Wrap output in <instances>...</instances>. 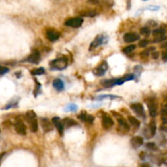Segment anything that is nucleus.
I'll list each match as a JSON object with an SVG mask.
<instances>
[{"label": "nucleus", "mask_w": 167, "mask_h": 167, "mask_svg": "<svg viewBox=\"0 0 167 167\" xmlns=\"http://www.w3.org/2000/svg\"><path fill=\"white\" fill-rule=\"evenodd\" d=\"M149 44V41L147 40H141L140 42L139 43V46L140 48H145L147 44Z\"/></svg>", "instance_id": "nucleus-29"}, {"label": "nucleus", "mask_w": 167, "mask_h": 167, "mask_svg": "<svg viewBox=\"0 0 167 167\" xmlns=\"http://www.w3.org/2000/svg\"><path fill=\"white\" fill-rule=\"evenodd\" d=\"M82 16L84 17H93L96 16V13L94 11H88V12H84L82 13Z\"/></svg>", "instance_id": "nucleus-28"}, {"label": "nucleus", "mask_w": 167, "mask_h": 167, "mask_svg": "<svg viewBox=\"0 0 167 167\" xmlns=\"http://www.w3.org/2000/svg\"><path fill=\"white\" fill-rule=\"evenodd\" d=\"M44 71H45L44 68L40 67V68H37V69L32 70L30 71V73H31V75H43V74L44 73Z\"/></svg>", "instance_id": "nucleus-21"}, {"label": "nucleus", "mask_w": 167, "mask_h": 167, "mask_svg": "<svg viewBox=\"0 0 167 167\" xmlns=\"http://www.w3.org/2000/svg\"><path fill=\"white\" fill-rule=\"evenodd\" d=\"M141 167H149V166L147 164H143V165L141 166Z\"/></svg>", "instance_id": "nucleus-43"}, {"label": "nucleus", "mask_w": 167, "mask_h": 167, "mask_svg": "<svg viewBox=\"0 0 167 167\" xmlns=\"http://www.w3.org/2000/svg\"><path fill=\"white\" fill-rule=\"evenodd\" d=\"M143 139L140 136H136L131 139V144L134 148L140 147L143 145Z\"/></svg>", "instance_id": "nucleus-14"}, {"label": "nucleus", "mask_w": 167, "mask_h": 167, "mask_svg": "<svg viewBox=\"0 0 167 167\" xmlns=\"http://www.w3.org/2000/svg\"><path fill=\"white\" fill-rule=\"evenodd\" d=\"M139 40V35L136 33H127L124 35V40L126 43H132Z\"/></svg>", "instance_id": "nucleus-9"}, {"label": "nucleus", "mask_w": 167, "mask_h": 167, "mask_svg": "<svg viewBox=\"0 0 167 167\" xmlns=\"http://www.w3.org/2000/svg\"><path fill=\"white\" fill-rule=\"evenodd\" d=\"M77 110V106L74 103H70L68 104L66 108H65V111L66 112H75Z\"/></svg>", "instance_id": "nucleus-23"}, {"label": "nucleus", "mask_w": 167, "mask_h": 167, "mask_svg": "<svg viewBox=\"0 0 167 167\" xmlns=\"http://www.w3.org/2000/svg\"><path fill=\"white\" fill-rule=\"evenodd\" d=\"M146 147L147 148H149V149H155L156 148V145H155V143H147V144H146Z\"/></svg>", "instance_id": "nucleus-35"}, {"label": "nucleus", "mask_w": 167, "mask_h": 167, "mask_svg": "<svg viewBox=\"0 0 167 167\" xmlns=\"http://www.w3.org/2000/svg\"><path fill=\"white\" fill-rule=\"evenodd\" d=\"M53 87L58 90V91H62L64 89V83L62 82V80H60V79H56V80H53Z\"/></svg>", "instance_id": "nucleus-15"}, {"label": "nucleus", "mask_w": 167, "mask_h": 167, "mask_svg": "<svg viewBox=\"0 0 167 167\" xmlns=\"http://www.w3.org/2000/svg\"><path fill=\"white\" fill-rule=\"evenodd\" d=\"M152 34H153V35L155 37H160V36L165 35L166 31H165L164 29H156V30H154Z\"/></svg>", "instance_id": "nucleus-22"}, {"label": "nucleus", "mask_w": 167, "mask_h": 167, "mask_svg": "<svg viewBox=\"0 0 167 167\" xmlns=\"http://www.w3.org/2000/svg\"><path fill=\"white\" fill-rule=\"evenodd\" d=\"M152 57L153 59H157V58L159 57V53L155 51V52H153V53H152Z\"/></svg>", "instance_id": "nucleus-36"}, {"label": "nucleus", "mask_w": 167, "mask_h": 167, "mask_svg": "<svg viewBox=\"0 0 167 167\" xmlns=\"http://www.w3.org/2000/svg\"><path fill=\"white\" fill-rule=\"evenodd\" d=\"M161 119H162V121L164 124H167V116H162Z\"/></svg>", "instance_id": "nucleus-40"}, {"label": "nucleus", "mask_w": 167, "mask_h": 167, "mask_svg": "<svg viewBox=\"0 0 167 167\" xmlns=\"http://www.w3.org/2000/svg\"><path fill=\"white\" fill-rule=\"evenodd\" d=\"M118 123H119V125L120 127L122 128L123 129H129V126L128 125V123L126 122V120L123 118H120L118 120Z\"/></svg>", "instance_id": "nucleus-19"}, {"label": "nucleus", "mask_w": 167, "mask_h": 167, "mask_svg": "<svg viewBox=\"0 0 167 167\" xmlns=\"http://www.w3.org/2000/svg\"><path fill=\"white\" fill-rule=\"evenodd\" d=\"M161 48H167V42L166 43H165V44H163L161 45Z\"/></svg>", "instance_id": "nucleus-42"}, {"label": "nucleus", "mask_w": 167, "mask_h": 167, "mask_svg": "<svg viewBox=\"0 0 167 167\" xmlns=\"http://www.w3.org/2000/svg\"><path fill=\"white\" fill-rule=\"evenodd\" d=\"M147 107L149 109V113L152 117H155L157 115V107L153 100H150L147 103Z\"/></svg>", "instance_id": "nucleus-8"}, {"label": "nucleus", "mask_w": 167, "mask_h": 167, "mask_svg": "<svg viewBox=\"0 0 167 167\" xmlns=\"http://www.w3.org/2000/svg\"><path fill=\"white\" fill-rule=\"evenodd\" d=\"M102 127L106 129H108L111 127H112V125H114L113 120H112L111 117L107 116H104L102 117Z\"/></svg>", "instance_id": "nucleus-10"}, {"label": "nucleus", "mask_w": 167, "mask_h": 167, "mask_svg": "<svg viewBox=\"0 0 167 167\" xmlns=\"http://www.w3.org/2000/svg\"><path fill=\"white\" fill-rule=\"evenodd\" d=\"M134 79V75L132 74H129V75H126L123 77V80L125 81H129V80H132Z\"/></svg>", "instance_id": "nucleus-31"}, {"label": "nucleus", "mask_w": 167, "mask_h": 167, "mask_svg": "<svg viewBox=\"0 0 167 167\" xmlns=\"http://www.w3.org/2000/svg\"><path fill=\"white\" fill-rule=\"evenodd\" d=\"M107 64L106 61H104V62H102V64H101L100 66L98 67V68H96V69L94 70V72L96 75L102 76V75H105L106 71H107Z\"/></svg>", "instance_id": "nucleus-7"}, {"label": "nucleus", "mask_w": 167, "mask_h": 167, "mask_svg": "<svg viewBox=\"0 0 167 167\" xmlns=\"http://www.w3.org/2000/svg\"><path fill=\"white\" fill-rule=\"evenodd\" d=\"M167 39L166 36L163 35V36H160V37H156L155 40H153L154 43H159V42H161V41H164Z\"/></svg>", "instance_id": "nucleus-30"}, {"label": "nucleus", "mask_w": 167, "mask_h": 167, "mask_svg": "<svg viewBox=\"0 0 167 167\" xmlns=\"http://www.w3.org/2000/svg\"><path fill=\"white\" fill-rule=\"evenodd\" d=\"M9 71V69L7 67H2L0 65V75H4V74L7 73Z\"/></svg>", "instance_id": "nucleus-32"}, {"label": "nucleus", "mask_w": 167, "mask_h": 167, "mask_svg": "<svg viewBox=\"0 0 167 167\" xmlns=\"http://www.w3.org/2000/svg\"><path fill=\"white\" fill-rule=\"evenodd\" d=\"M131 108L137 115H139L141 117H144L145 116V112H144V109L141 103H134L131 105Z\"/></svg>", "instance_id": "nucleus-5"}, {"label": "nucleus", "mask_w": 167, "mask_h": 167, "mask_svg": "<svg viewBox=\"0 0 167 167\" xmlns=\"http://www.w3.org/2000/svg\"><path fill=\"white\" fill-rule=\"evenodd\" d=\"M156 123L154 121H152L150 124V132H151V137H152L156 134Z\"/></svg>", "instance_id": "nucleus-26"}, {"label": "nucleus", "mask_w": 167, "mask_h": 167, "mask_svg": "<svg viewBox=\"0 0 167 167\" xmlns=\"http://www.w3.org/2000/svg\"><path fill=\"white\" fill-rule=\"evenodd\" d=\"M62 125H63V127H66V128H69V127H71V126H74V125H77V123H76V121H75L72 119H64V120H62Z\"/></svg>", "instance_id": "nucleus-17"}, {"label": "nucleus", "mask_w": 167, "mask_h": 167, "mask_svg": "<svg viewBox=\"0 0 167 167\" xmlns=\"http://www.w3.org/2000/svg\"><path fill=\"white\" fill-rule=\"evenodd\" d=\"M83 18L81 17H74V18H71L69 20H67L65 22V25L67 26L72 27V28H78V27L81 26V25L83 24Z\"/></svg>", "instance_id": "nucleus-3"}, {"label": "nucleus", "mask_w": 167, "mask_h": 167, "mask_svg": "<svg viewBox=\"0 0 167 167\" xmlns=\"http://www.w3.org/2000/svg\"><path fill=\"white\" fill-rule=\"evenodd\" d=\"M27 61L30 62V63H38L40 61V55L39 52H34L33 53L30 54L26 59Z\"/></svg>", "instance_id": "nucleus-12"}, {"label": "nucleus", "mask_w": 167, "mask_h": 167, "mask_svg": "<svg viewBox=\"0 0 167 167\" xmlns=\"http://www.w3.org/2000/svg\"><path fill=\"white\" fill-rule=\"evenodd\" d=\"M162 60L164 61H167V51L163 52L162 53Z\"/></svg>", "instance_id": "nucleus-37"}, {"label": "nucleus", "mask_w": 167, "mask_h": 167, "mask_svg": "<svg viewBox=\"0 0 167 167\" xmlns=\"http://www.w3.org/2000/svg\"><path fill=\"white\" fill-rule=\"evenodd\" d=\"M52 121H53V125H55V127L58 129V131H59V133H60L61 135H62L63 131H64V127H63L62 122L61 121L60 119H59L58 117H54V118H53Z\"/></svg>", "instance_id": "nucleus-13"}, {"label": "nucleus", "mask_w": 167, "mask_h": 167, "mask_svg": "<svg viewBox=\"0 0 167 167\" xmlns=\"http://www.w3.org/2000/svg\"><path fill=\"white\" fill-rule=\"evenodd\" d=\"M140 32L143 35H144V36H148V35L151 34V30H150V29H149L148 27H143V28H142L140 30Z\"/></svg>", "instance_id": "nucleus-27"}, {"label": "nucleus", "mask_w": 167, "mask_h": 167, "mask_svg": "<svg viewBox=\"0 0 167 167\" xmlns=\"http://www.w3.org/2000/svg\"><path fill=\"white\" fill-rule=\"evenodd\" d=\"M30 125V130L34 133L36 132L37 129H38V121H37V120H34Z\"/></svg>", "instance_id": "nucleus-25"}, {"label": "nucleus", "mask_w": 167, "mask_h": 167, "mask_svg": "<svg viewBox=\"0 0 167 167\" xmlns=\"http://www.w3.org/2000/svg\"><path fill=\"white\" fill-rule=\"evenodd\" d=\"M86 116H87V113H86L85 112H82L80 114V116H79V118H80L82 121H85Z\"/></svg>", "instance_id": "nucleus-33"}, {"label": "nucleus", "mask_w": 167, "mask_h": 167, "mask_svg": "<svg viewBox=\"0 0 167 167\" xmlns=\"http://www.w3.org/2000/svg\"><path fill=\"white\" fill-rule=\"evenodd\" d=\"M108 41V37H107L106 34H99L98 35L95 40L92 42V44H90V47H89V50H93L95 48L98 47L100 45L102 44H106Z\"/></svg>", "instance_id": "nucleus-1"}, {"label": "nucleus", "mask_w": 167, "mask_h": 167, "mask_svg": "<svg viewBox=\"0 0 167 167\" xmlns=\"http://www.w3.org/2000/svg\"><path fill=\"white\" fill-rule=\"evenodd\" d=\"M26 119L28 121L29 124H30L31 122H33L34 120H36V115L34 113V111H28L26 114Z\"/></svg>", "instance_id": "nucleus-16"}, {"label": "nucleus", "mask_w": 167, "mask_h": 167, "mask_svg": "<svg viewBox=\"0 0 167 167\" xmlns=\"http://www.w3.org/2000/svg\"><path fill=\"white\" fill-rule=\"evenodd\" d=\"M94 120V118L92 115H87L86 119H85V121H86V122H88V123H92Z\"/></svg>", "instance_id": "nucleus-34"}, {"label": "nucleus", "mask_w": 167, "mask_h": 167, "mask_svg": "<svg viewBox=\"0 0 167 167\" xmlns=\"http://www.w3.org/2000/svg\"><path fill=\"white\" fill-rule=\"evenodd\" d=\"M147 9H149V10H158L159 9V7H155V6H150V7H147Z\"/></svg>", "instance_id": "nucleus-39"}, {"label": "nucleus", "mask_w": 167, "mask_h": 167, "mask_svg": "<svg viewBox=\"0 0 167 167\" xmlns=\"http://www.w3.org/2000/svg\"><path fill=\"white\" fill-rule=\"evenodd\" d=\"M46 36H47L48 40L49 41L54 42L56 40H57L60 37V33L54 30H48L46 32Z\"/></svg>", "instance_id": "nucleus-6"}, {"label": "nucleus", "mask_w": 167, "mask_h": 167, "mask_svg": "<svg viewBox=\"0 0 167 167\" xmlns=\"http://www.w3.org/2000/svg\"><path fill=\"white\" fill-rule=\"evenodd\" d=\"M88 3L91 4H97L99 3V0H88Z\"/></svg>", "instance_id": "nucleus-38"}, {"label": "nucleus", "mask_w": 167, "mask_h": 167, "mask_svg": "<svg viewBox=\"0 0 167 167\" xmlns=\"http://www.w3.org/2000/svg\"><path fill=\"white\" fill-rule=\"evenodd\" d=\"M128 120H129V124H130V125H132L134 127L139 128V125H140V122H139V120H138V119H136V118L134 117V116H128Z\"/></svg>", "instance_id": "nucleus-18"}, {"label": "nucleus", "mask_w": 167, "mask_h": 167, "mask_svg": "<svg viewBox=\"0 0 167 167\" xmlns=\"http://www.w3.org/2000/svg\"><path fill=\"white\" fill-rule=\"evenodd\" d=\"M160 129H161L162 130H164V131H166V132H167V128H166V127H161V128H160Z\"/></svg>", "instance_id": "nucleus-44"}, {"label": "nucleus", "mask_w": 167, "mask_h": 167, "mask_svg": "<svg viewBox=\"0 0 167 167\" xmlns=\"http://www.w3.org/2000/svg\"><path fill=\"white\" fill-rule=\"evenodd\" d=\"M50 66L53 69L55 70H64L67 67V57H61L53 60L51 63Z\"/></svg>", "instance_id": "nucleus-2"}, {"label": "nucleus", "mask_w": 167, "mask_h": 167, "mask_svg": "<svg viewBox=\"0 0 167 167\" xmlns=\"http://www.w3.org/2000/svg\"><path fill=\"white\" fill-rule=\"evenodd\" d=\"M5 155H6V152H3V153L0 154V165H1V162H2V160L3 159V157H4Z\"/></svg>", "instance_id": "nucleus-41"}, {"label": "nucleus", "mask_w": 167, "mask_h": 167, "mask_svg": "<svg viewBox=\"0 0 167 167\" xmlns=\"http://www.w3.org/2000/svg\"><path fill=\"white\" fill-rule=\"evenodd\" d=\"M15 129L17 133L20 135H26V126L24 125V123L20 120H18L15 123Z\"/></svg>", "instance_id": "nucleus-4"}, {"label": "nucleus", "mask_w": 167, "mask_h": 167, "mask_svg": "<svg viewBox=\"0 0 167 167\" xmlns=\"http://www.w3.org/2000/svg\"><path fill=\"white\" fill-rule=\"evenodd\" d=\"M41 125H42V127L44 129V131L46 132V133L53 130L52 123L49 121V120H48L46 118H42L41 119Z\"/></svg>", "instance_id": "nucleus-11"}, {"label": "nucleus", "mask_w": 167, "mask_h": 167, "mask_svg": "<svg viewBox=\"0 0 167 167\" xmlns=\"http://www.w3.org/2000/svg\"><path fill=\"white\" fill-rule=\"evenodd\" d=\"M117 96L116 95H100V96H98L97 97V99L98 100H101V99H105V98H110V99H114V98H116Z\"/></svg>", "instance_id": "nucleus-24"}, {"label": "nucleus", "mask_w": 167, "mask_h": 167, "mask_svg": "<svg viewBox=\"0 0 167 167\" xmlns=\"http://www.w3.org/2000/svg\"><path fill=\"white\" fill-rule=\"evenodd\" d=\"M136 48V46L134 45V44H130V45H129L127 47H125V48H123V53L125 54H129L131 53L133 51H134V49Z\"/></svg>", "instance_id": "nucleus-20"}]
</instances>
